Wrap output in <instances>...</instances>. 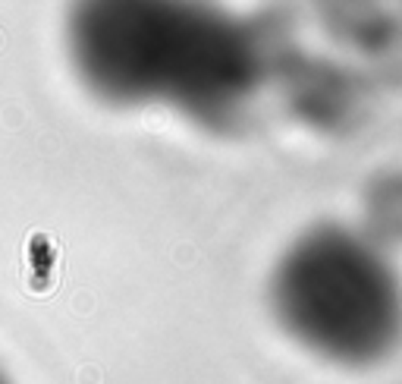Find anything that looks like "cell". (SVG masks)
<instances>
[{"label": "cell", "instance_id": "6da1fadb", "mask_svg": "<svg viewBox=\"0 0 402 384\" xmlns=\"http://www.w3.org/2000/svg\"><path fill=\"white\" fill-rule=\"evenodd\" d=\"M70 54L107 101L166 104L204 126L239 120L264 79L248 22L186 4H85L70 19Z\"/></svg>", "mask_w": 402, "mask_h": 384}, {"label": "cell", "instance_id": "7a4b0ae2", "mask_svg": "<svg viewBox=\"0 0 402 384\" xmlns=\"http://www.w3.org/2000/svg\"><path fill=\"white\" fill-rule=\"evenodd\" d=\"M270 296L280 325L333 363H377L402 334V284L368 233L308 230L277 261Z\"/></svg>", "mask_w": 402, "mask_h": 384}, {"label": "cell", "instance_id": "3957f363", "mask_svg": "<svg viewBox=\"0 0 402 384\" xmlns=\"http://www.w3.org/2000/svg\"><path fill=\"white\" fill-rule=\"evenodd\" d=\"M368 227L371 239H393L402 243V173H390L374 183V190L368 192Z\"/></svg>", "mask_w": 402, "mask_h": 384}, {"label": "cell", "instance_id": "277c9868", "mask_svg": "<svg viewBox=\"0 0 402 384\" xmlns=\"http://www.w3.org/2000/svg\"><path fill=\"white\" fill-rule=\"evenodd\" d=\"M0 384H6V378H4V375H0Z\"/></svg>", "mask_w": 402, "mask_h": 384}]
</instances>
